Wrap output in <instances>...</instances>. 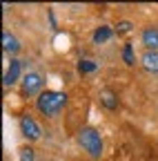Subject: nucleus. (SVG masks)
I'll use <instances>...</instances> for the list:
<instances>
[{
	"label": "nucleus",
	"instance_id": "obj_1",
	"mask_svg": "<svg viewBox=\"0 0 158 161\" xmlns=\"http://www.w3.org/2000/svg\"><path fill=\"white\" fill-rule=\"evenodd\" d=\"M65 105H67V94L65 92H56V90H45L36 98V110L43 116H49V119H56L63 112Z\"/></svg>",
	"mask_w": 158,
	"mask_h": 161
},
{
	"label": "nucleus",
	"instance_id": "obj_2",
	"mask_svg": "<svg viewBox=\"0 0 158 161\" xmlns=\"http://www.w3.org/2000/svg\"><path fill=\"white\" fill-rule=\"evenodd\" d=\"M78 143H80V148L91 159H100L103 157V136H100V132L96 128H91V125L80 128V132H78Z\"/></svg>",
	"mask_w": 158,
	"mask_h": 161
},
{
	"label": "nucleus",
	"instance_id": "obj_3",
	"mask_svg": "<svg viewBox=\"0 0 158 161\" xmlns=\"http://www.w3.org/2000/svg\"><path fill=\"white\" fill-rule=\"evenodd\" d=\"M45 78H43V74H38V72H27L25 76H23V85H20V90H23V94L25 96H40L45 90Z\"/></svg>",
	"mask_w": 158,
	"mask_h": 161
},
{
	"label": "nucleus",
	"instance_id": "obj_4",
	"mask_svg": "<svg viewBox=\"0 0 158 161\" xmlns=\"http://www.w3.org/2000/svg\"><path fill=\"white\" fill-rule=\"evenodd\" d=\"M20 132H23V136H25L27 141H38V139L43 136L40 125H38V123H36V119L29 116V114L20 116Z\"/></svg>",
	"mask_w": 158,
	"mask_h": 161
},
{
	"label": "nucleus",
	"instance_id": "obj_5",
	"mask_svg": "<svg viewBox=\"0 0 158 161\" xmlns=\"http://www.w3.org/2000/svg\"><path fill=\"white\" fill-rule=\"evenodd\" d=\"M140 43L145 52H158V27H145L140 31Z\"/></svg>",
	"mask_w": 158,
	"mask_h": 161
},
{
	"label": "nucleus",
	"instance_id": "obj_6",
	"mask_svg": "<svg viewBox=\"0 0 158 161\" xmlns=\"http://www.w3.org/2000/svg\"><path fill=\"white\" fill-rule=\"evenodd\" d=\"M140 65H143L145 72L158 76V52H143V56H140Z\"/></svg>",
	"mask_w": 158,
	"mask_h": 161
},
{
	"label": "nucleus",
	"instance_id": "obj_7",
	"mask_svg": "<svg viewBox=\"0 0 158 161\" xmlns=\"http://www.w3.org/2000/svg\"><path fill=\"white\" fill-rule=\"evenodd\" d=\"M20 67H23V63L18 58H11V65L7 67V72H5V87H11L16 80H18V76H20Z\"/></svg>",
	"mask_w": 158,
	"mask_h": 161
},
{
	"label": "nucleus",
	"instance_id": "obj_8",
	"mask_svg": "<svg viewBox=\"0 0 158 161\" xmlns=\"http://www.w3.org/2000/svg\"><path fill=\"white\" fill-rule=\"evenodd\" d=\"M3 49L7 52V54H18V49H20V43H18V38L9 31V29H5L3 31Z\"/></svg>",
	"mask_w": 158,
	"mask_h": 161
},
{
	"label": "nucleus",
	"instance_id": "obj_9",
	"mask_svg": "<svg viewBox=\"0 0 158 161\" xmlns=\"http://www.w3.org/2000/svg\"><path fill=\"white\" fill-rule=\"evenodd\" d=\"M98 98H100V103H103V108H107V110H116L118 108V96H116V92L114 90H109V87H105V90H100V94H98Z\"/></svg>",
	"mask_w": 158,
	"mask_h": 161
},
{
	"label": "nucleus",
	"instance_id": "obj_10",
	"mask_svg": "<svg viewBox=\"0 0 158 161\" xmlns=\"http://www.w3.org/2000/svg\"><path fill=\"white\" fill-rule=\"evenodd\" d=\"M111 34H114V31H111L109 27H98V29L94 31V36H91V38H94V43H105V40H109V38H111Z\"/></svg>",
	"mask_w": 158,
	"mask_h": 161
},
{
	"label": "nucleus",
	"instance_id": "obj_11",
	"mask_svg": "<svg viewBox=\"0 0 158 161\" xmlns=\"http://www.w3.org/2000/svg\"><path fill=\"white\" fill-rule=\"evenodd\" d=\"M18 157H20V161H36V152L31 146H23L18 150Z\"/></svg>",
	"mask_w": 158,
	"mask_h": 161
},
{
	"label": "nucleus",
	"instance_id": "obj_12",
	"mask_svg": "<svg viewBox=\"0 0 158 161\" xmlns=\"http://www.w3.org/2000/svg\"><path fill=\"white\" fill-rule=\"evenodd\" d=\"M123 58H125V63H127V65H134V63H136V58H134V49H131V45H129V43L123 47Z\"/></svg>",
	"mask_w": 158,
	"mask_h": 161
},
{
	"label": "nucleus",
	"instance_id": "obj_13",
	"mask_svg": "<svg viewBox=\"0 0 158 161\" xmlns=\"http://www.w3.org/2000/svg\"><path fill=\"white\" fill-rule=\"evenodd\" d=\"M131 29H134V25L129 23V20H120V23L116 25V31H118V34H129Z\"/></svg>",
	"mask_w": 158,
	"mask_h": 161
},
{
	"label": "nucleus",
	"instance_id": "obj_14",
	"mask_svg": "<svg viewBox=\"0 0 158 161\" xmlns=\"http://www.w3.org/2000/svg\"><path fill=\"white\" fill-rule=\"evenodd\" d=\"M78 69H80L83 74H87V72H94V69H96V63H91V60H80Z\"/></svg>",
	"mask_w": 158,
	"mask_h": 161
}]
</instances>
